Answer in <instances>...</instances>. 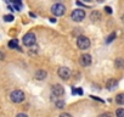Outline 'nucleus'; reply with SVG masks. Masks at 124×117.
<instances>
[{
    "mask_svg": "<svg viewBox=\"0 0 124 117\" xmlns=\"http://www.w3.org/2000/svg\"><path fill=\"white\" fill-rule=\"evenodd\" d=\"M35 43H37V38H35V34H34V33L29 32V33H27V34L23 37V44H24L26 46H32V45H34Z\"/></svg>",
    "mask_w": 124,
    "mask_h": 117,
    "instance_id": "f257e3e1",
    "label": "nucleus"
},
{
    "mask_svg": "<svg viewBox=\"0 0 124 117\" xmlns=\"http://www.w3.org/2000/svg\"><path fill=\"white\" fill-rule=\"evenodd\" d=\"M77 45H78L79 49L85 50V49H88V48L90 46V40H89V38H86V37H84V35H80V37H78V39H77Z\"/></svg>",
    "mask_w": 124,
    "mask_h": 117,
    "instance_id": "f03ea898",
    "label": "nucleus"
},
{
    "mask_svg": "<svg viewBox=\"0 0 124 117\" xmlns=\"http://www.w3.org/2000/svg\"><path fill=\"white\" fill-rule=\"evenodd\" d=\"M71 17H72L73 21H76V22H80V21H83V20L85 18V11L82 10V9H77V10H74V11L72 12Z\"/></svg>",
    "mask_w": 124,
    "mask_h": 117,
    "instance_id": "7ed1b4c3",
    "label": "nucleus"
},
{
    "mask_svg": "<svg viewBox=\"0 0 124 117\" xmlns=\"http://www.w3.org/2000/svg\"><path fill=\"white\" fill-rule=\"evenodd\" d=\"M51 12L55 16H62L66 12V8H65V5H62V4H55L51 8Z\"/></svg>",
    "mask_w": 124,
    "mask_h": 117,
    "instance_id": "20e7f679",
    "label": "nucleus"
},
{
    "mask_svg": "<svg viewBox=\"0 0 124 117\" xmlns=\"http://www.w3.org/2000/svg\"><path fill=\"white\" fill-rule=\"evenodd\" d=\"M10 99H11L14 102H17V104H18V102H22V101L24 100V93L21 92V90H15V92L11 93Z\"/></svg>",
    "mask_w": 124,
    "mask_h": 117,
    "instance_id": "39448f33",
    "label": "nucleus"
},
{
    "mask_svg": "<svg viewBox=\"0 0 124 117\" xmlns=\"http://www.w3.org/2000/svg\"><path fill=\"white\" fill-rule=\"evenodd\" d=\"M58 76L62 78V79H68L71 77V70L68 67H61L58 70Z\"/></svg>",
    "mask_w": 124,
    "mask_h": 117,
    "instance_id": "423d86ee",
    "label": "nucleus"
},
{
    "mask_svg": "<svg viewBox=\"0 0 124 117\" xmlns=\"http://www.w3.org/2000/svg\"><path fill=\"white\" fill-rule=\"evenodd\" d=\"M79 61H80V65H82V66L88 67V66L91 64V56H90L89 54H84V55H82V56H80Z\"/></svg>",
    "mask_w": 124,
    "mask_h": 117,
    "instance_id": "0eeeda50",
    "label": "nucleus"
},
{
    "mask_svg": "<svg viewBox=\"0 0 124 117\" xmlns=\"http://www.w3.org/2000/svg\"><path fill=\"white\" fill-rule=\"evenodd\" d=\"M52 94H54L55 96H62V95L65 94V89H63V87L60 85V84L54 85V87H52Z\"/></svg>",
    "mask_w": 124,
    "mask_h": 117,
    "instance_id": "6e6552de",
    "label": "nucleus"
},
{
    "mask_svg": "<svg viewBox=\"0 0 124 117\" xmlns=\"http://www.w3.org/2000/svg\"><path fill=\"white\" fill-rule=\"evenodd\" d=\"M117 85H118V82H117L116 79H109V81L106 83V87H107L108 90H113L114 88H117Z\"/></svg>",
    "mask_w": 124,
    "mask_h": 117,
    "instance_id": "1a4fd4ad",
    "label": "nucleus"
},
{
    "mask_svg": "<svg viewBox=\"0 0 124 117\" xmlns=\"http://www.w3.org/2000/svg\"><path fill=\"white\" fill-rule=\"evenodd\" d=\"M35 78L39 79V81H43L44 78H46V72L45 71H38L35 73Z\"/></svg>",
    "mask_w": 124,
    "mask_h": 117,
    "instance_id": "9d476101",
    "label": "nucleus"
},
{
    "mask_svg": "<svg viewBox=\"0 0 124 117\" xmlns=\"http://www.w3.org/2000/svg\"><path fill=\"white\" fill-rule=\"evenodd\" d=\"M9 46H10V49H18V42L16 39H12L9 42Z\"/></svg>",
    "mask_w": 124,
    "mask_h": 117,
    "instance_id": "9b49d317",
    "label": "nucleus"
},
{
    "mask_svg": "<svg viewBox=\"0 0 124 117\" xmlns=\"http://www.w3.org/2000/svg\"><path fill=\"white\" fill-rule=\"evenodd\" d=\"M116 101L119 105H124V94H118L116 98Z\"/></svg>",
    "mask_w": 124,
    "mask_h": 117,
    "instance_id": "f8f14e48",
    "label": "nucleus"
},
{
    "mask_svg": "<svg viewBox=\"0 0 124 117\" xmlns=\"http://www.w3.org/2000/svg\"><path fill=\"white\" fill-rule=\"evenodd\" d=\"M116 67H117V68H123V67H124L123 58H117V60H116Z\"/></svg>",
    "mask_w": 124,
    "mask_h": 117,
    "instance_id": "ddd939ff",
    "label": "nucleus"
},
{
    "mask_svg": "<svg viewBox=\"0 0 124 117\" xmlns=\"http://www.w3.org/2000/svg\"><path fill=\"white\" fill-rule=\"evenodd\" d=\"M100 14L99 12H96V11H94L93 14H91V20H94V21H96V20H100Z\"/></svg>",
    "mask_w": 124,
    "mask_h": 117,
    "instance_id": "4468645a",
    "label": "nucleus"
},
{
    "mask_svg": "<svg viewBox=\"0 0 124 117\" xmlns=\"http://www.w3.org/2000/svg\"><path fill=\"white\" fill-rule=\"evenodd\" d=\"M116 115H117L118 117H124V109H118V110L116 111Z\"/></svg>",
    "mask_w": 124,
    "mask_h": 117,
    "instance_id": "2eb2a0df",
    "label": "nucleus"
},
{
    "mask_svg": "<svg viewBox=\"0 0 124 117\" xmlns=\"http://www.w3.org/2000/svg\"><path fill=\"white\" fill-rule=\"evenodd\" d=\"M56 106H57L58 109H63V107H65V102L62 101V100H58V101H56Z\"/></svg>",
    "mask_w": 124,
    "mask_h": 117,
    "instance_id": "dca6fc26",
    "label": "nucleus"
},
{
    "mask_svg": "<svg viewBox=\"0 0 124 117\" xmlns=\"http://www.w3.org/2000/svg\"><path fill=\"white\" fill-rule=\"evenodd\" d=\"M114 38H116V33H112V34L106 39V43H111V42H113V40H114Z\"/></svg>",
    "mask_w": 124,
    "mask_h": 117,
    "instance_id": "f3484780",
    "label": "nucleus"
},
{
    "mask_svg": "<svg viewBox=\"0 0 124 117\" xmlns=\"http://www.w3.org/2000/svg\"><path fill=\"white\" fill-rule=\"evenodd\" d=\"M4 20L6 22H11V21H14V16L12 15H6V16H4Z\"/></svg>",
    "mask_w": 124,
    "mask_h": 117,
    "instance_id": "a211bd4d",
    "label": "nucleus"
},
{
    "mask_svg": "<svg viewBox=\"0 0 124 117\" xmlns=\"http://www.w3.org/2000/svg\"><path fill=\"white\" fill-rule=\"evenodd\" d=\"M73 94H79V95H82V94H83V90H82V89H73Z\"/></svg>",
    "mask_w": 124,
    "mask_h": 117,
    "instance_id": "6ab92c4d",
    "label": "nucleus"
},
{
    "mask_svg": "<svg viewBox=\"0 0 124 117\" xmlns=\"http://www.w3.org/2000/svg\"><path fill=\"white\" fill-rule=\"evenodd\" d=\"M105 11H106L107 14H112V9H111L109 6H106V8H105Z\"/></svg>",
    "mask_w": 124,
    "mask_h": 117,
    "instance_id": "aec40b11",
    "label": "nucleus"
},
{
    "mask_svg": "<svg viewBox=\"0 0 124 117\" xmlns=\"http://www.w3.org/2000/svg\"><path fill=\"white\" fill-rule=\"evenodd\" d=\"M4 58H5V54L0 51V60H4Z\"/></svg>",
    "mask_w": 124,
    "mask_h": 117,
    "instance_id": "412c9836",
    "label": "nucleus"
},
{
    "mask_svg": "<svg viewBox=\"0 0 124 117\" xmlns=\"http://www.w3.org/2000/svg\"><path fill=\"white\" fill-rule=\"evenodd\" d=\"M122 20H123V22H124V15H123V17H122Z\"/></svg>",
    "mask_w": 124,
    "mask_h": 117,
    "instance_id": "4be33fe9",
    "label": "nucleus"
},
{
    "mask_svg": "<svg viewBox=\"0 0 124 117\" xmlns=\"http://www.w3.org/2000/svg\"><path fill=\"white\" fill-rule=\"evenodd\" d=\"M85 1H90V0H85Z\"/></svg>",
    "mask_w": 124,
    "mask_h": 117,
    "instance_id": "5701e85b",
    "label": "nucleus"
}]
</instances>
